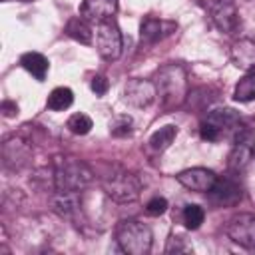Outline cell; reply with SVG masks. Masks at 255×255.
Wrapping results in <instances>:
<instances>
[{"label": "cell", "mask_w": 255, "mask_h": 255, "mask_svg": "<svg viewBox=\"0 0 255 255\" xmlns=\"http://www.w3.org/2000/svg\"><path fill=\"white\" fill-rule=\"evenodd\" d=\"M66 128H68L72 133H76V135H86V133L92 129V120H90V116H86V114H74V116L68 118Z\"/></svg>", "instance_id": "obj_24"}, {"label": "cell", "mask_w": 255, "mask_h": 255, "mask_svg": "<svg viewBox=\"0 0 255 255\" xmlns=\"http://www.w3.org/2000/svg\"><path fill=\"white\" fill-rule=\"evenodd\" d=\"M175 28H177V24L171 22V20H161V18L147 16V18H143V22L139 26V38L145 44H155V42L167 38L169 34H173Z\"/></svg>", "instance_id": "obj_11"}, {"label": "cell", "mask_w": 255, "mask_h": 255, "mask_svg": "<svg viewBox=\"0 0 255 255\" xmlns=\"http://www.w3.org/2000/svg\"><path fill=\"white\" fill-rule=\"evenodd\" d=\"M251 141H235L233 143V149L229 153V169L233 171H241L251 155Z\"/></svg>", "instance_id": "obj_22"}, {"label": "cell", "mask_w": 255, "mask_h": 255, "mask_svg": "<svg viewBox=\"0 0 255 255\" xmlns=\"http://www.w3.org/2000/svg\"><path fill=\"white\" fill-rule=\"evenodd\" d=\"M155 90L165 112L183 106L187 98V72L181 64H165L155 72Z\"/></svg>", "instance_id": "obj_1"}, {"label": "cell", "mask_w": 255, "mask_h": 255, "mask_svg": "<svg viewBox=\"0 0 255 255\" xmlns=\"http://www.w3.org/2000/svg\"><path fill=\"white\" fill-rule=\"evenodd\" d=\"M211 12V18L215 22V26L225 32V34H233L239 26V14H237V8L233 4V0H221Z\"/></svg>", "instance_id": "obj_14"}, {"label": "cell", "mask_w": 255, "mask_h": 255, "mask_svg": "<svg viewBox=\"0 0 255 255\" xmlns=\"http://www.w3.org/2000/svg\"><path fill=\"white\" fill-rule=\"evenodd\" d=\"M82 191H68V189H54V195H52V207L58 215L62 217H76L82 209V197H80Z\"/></svg>", "instance_id": "obj_13"}, {"label": "cell", "mask_w": 255, "mask_h": 255, "mask_svg": "<svg viewBox=\"0 0 255 255\" xmlns=\"http://www.w3.org/2000/svg\"><path fill=\"white\" fill-rule=\"evenodd\" d=\"M32 155V147L26 139L10 135L2 143V163L8 169H22Z\"/></svg>", "instance_id": "obj_6"}, {"label": "cell", "mask_w": 255, "mask_h": 255, "mask_svg": "<svg viewBox=\"0 0 255 255\" xmlns=\"http://www.w3.org/2000/svg\"><path fill=\"white\" fill-rule=\"evenodd\" d=\"M233 98H235L237 102H243V104L255 100V70H249V72L237 82L235 92H233Z\"/></svg>", "instance_id": "obj_19"}, {"label": "cell", "mask_w": 255, "mask_h": 255, "mask_svg": "<svg viewBox=\"0 0 255 255\" xmlns=\"http://www.w3.org/2000/svg\"><path fill=\"white\" fill-rule=\"evenodd\" d=\"M2 114L6 118H14V116H18V106L14 102H10V100H4L2 102Z\"/></svg>", "instance_id": "obj_30"}, {"label": "cell", "mask_w": 255, "mask_h": 255, "mask_svg": "<svg viewBox=\"0 0 255 255\" xmlns=\"http://www.w3.org/2000/svg\"><path fill=\"white\" fill-rule=\"evenodd\" d=\"M201 4H203V8H207V10H213L221 0H199Z\"/></svg>", "instance_id": "obj_31"}, {"label": "cell", "mask_w": 255, "mask_h": 255, "mask_svg": "<svg viewBox=\"0 0 255 255\" xmlns=\"http://www.w3.org/2000/svg\"><path fill=\"white\" fill-rule=\"evenodd\" d=\"M72 102H74V92H72L70 88L60 86V88H54V90L50 92L46 106H48L50 110H54V112H62V110L70 108Z\"/></svg>", "instance_id": "obj_20"}, {"label": "cell", "mask_w": 255, "mask_h": 255, "mask_svg": "<svg viewBox=\"0 0 255 255\" xmlns=\"http://www.w3.org/2000/svg\"><path fill=\"white\" fill-rule=\"evenodd\" d=\"M118 12V0H84L80 6V16L92 24L112 20Z\"/></svg>", "instance_id": "obj_12"}, {"label": "cell", "mask_w": 255, "mask_h": 255, "mask_svg": "<svg viewBox=\"0 0 255 255\" xmlns=\"http://www.w3.org/2000/svg\"><path fill=\"white\" fill-rule=\"evenodd\" d=\"M167 211V199L165 197H151L149 201H147V205H145V213L149 215V217H159V215H163Z\"/></svg>", "instance_id": "obj_26"}, {"label": "cell", "mask_w": 255, "mask_h": 255, "mask_svg": "<svg viewBox=\"0 0 255 255\" xmlns=\"http://www.w3.org/2000/svg\"><path fill=\"white\" fill-rule=\"evenodd\" d=\"M116 241L128 255H145L151 249V229L137 219H124L116 227Z\"/></svg>", "instance_id": "obj_2"}, {"label": "cell", "mask_w": 255, "mask_h": 255, "mask_svg": "<svg viewBox=\"0 0 255 255\" xmlns=\"http://www.w3.org/2000/svg\"><path fill=\"white\" fill-rule=\"evenodd\" d=\"M251 155H253V157H255V147H253V149H251Z\"/></svg>", "instance_id": "obj_32"}, {"label": "cell", "mask_w": 255, "mask_h": 255, "mask_svg": "<svg viewBox=\"0 0 255 255\" xmlns=\"http://www.w3.org/2000/svg\"><path fill=\"white\" fill-rule=\"evenodd\" d=\"M227 235L233 243L245 249H255V215L239 213L237 217H233L227 225Z\"/></svg>", "instance_id": "obj_7"}, {"label": "cell", "mask_w": 255, "mask_h": 255, "mask_svg": "<svg viewBox=\"0 0 255 255\" xmlns=\"http://www.w3.org/2000/svg\"><path fill=\"white\" fill-rule=\"evenodd\" d=\"M205 120H207L209 124H213V126L219 129L221 135H225V133H233V129L241 124L239 114H237L235 110H231V108H219V110H213V112H209V116H207Z\"/></svg>", "instance_id": "obj_16"}, {"label": "cell", "mask_w": 255, "mask_h": 255, "mask_svg": "<svg viewBox=\"0 0 255 255\" xmlns=\"http://www.w3.org/2000/svg\"><path fill=\"white\" fill-rule=\"evenodd\" d=\"M122 46H124V40H122V30L118 26V22L112 18V20H106V22H100L98 28H96V48H98V54L108 60V62H114L122 56Z\"/></svg>", "instance_id": "obj_5"}, {"label": "cell", "mask_w": 255, "mask_h": 255, "mask_svg": "<svg viewBox=\"0 0 255 255\" xmlns=\"http://www.w3.org/2000/svg\"><path fill=\"white\" fill-rule=\"evenodd\" d=\"M209 201L217 207H231L241 201V185L233 177H217L215 185L207 191Z\"/></svg>", "instance_id": "obj_9"}, {"label": "cell", "mask_w": 255, "mask_h": 255, "mask_svg": "<svg viewBox=\"0 0 255 255\" xmlns=\"http://www.w3.org/2000/svg\"><path fill=\"white\" fill-rule=\"evenodd\" d=\"M231 60L241 70H255V40L243 38L233 42L231 46Z\"/></svg>", "instance_id": "obj_15"}, {"label": "cell", "mask_w": 255, "mask_h": 255, "mask_svg": "<svg viewBox=\"0 0 255 255\" xmlns=\"http://www.w3.org/2000/svg\"><path fill=\"white\" fill-rule=\"evenodd\" d=\"M175 177L185 189L199 191V193H207L217 181V173L207 167H191V169L179 171Z\"/></svg>", "instance_id": "obj_10"}, {"label": "cell", "mask_w": 255, "mask_h": 255, "mask_svg": "<svg viewBox=\"0 0 255 255\" xmlns=\"http://www.w3.org/2000/svg\"><path fill=\"white\" fill-rule=\"evenodd\" d=\"M102 187L110 199L116 203H133L141 193V181L135 173L116 167L102 177Z\"/></svg>", "instance_id": "obj_3"}, {"label": "cell", "mask_w": 255, "mask_h": 255, "mask_svg": "<svg viewBox=\"0 0 255 255\" xmlns=\"http://www.w3.org/2000/svg\"><path fill=\"white\" fill-rule=\"evenodd\" d=\"M155 98H157V90L155 84L149 80L131 78L124 88V100L133 108H147L149 104H153Z\"/></svg>", "instance_id": "obj_8"}, {"label": "cell", "mask_w": 255, "mask_h": 255, "mask_svg": "<svg viewBox=\"0 0 255 255\" xmlns=\"http://www.w3.org/2000/svg\"><path fill=\"white\" fill-rule=\"evenodd\" d=\"M181 217H183L185 227L193 231V229H199V227H201V223H203V219H205V211H203V207H199V205H195V203H189V205L183 207Z\"/></svg>", "instance_id": "obj_23"}, {"label": "cell", "mask_w": 255, "mask_h": 255, "mask_svg": "<svg viewBox=\"0 0 255 255\" xmlns=\"http://www.w3.org/2000/svg\"><path fill=\"white\" fill-rule=\"evenodd\" d=\"M199 135H201V139H205V141H217V139L221 137L219 129H217L213 124H209L207 120L201 122V126H199Z\"/></svg>", "instance_id": "obj_28"}, {"label": "cell", "mask_w": 255, "mask_h": 255, "mask_svg": "<svg viewBox=\"0 0 255 255\" xmlns=\"http://www.w3.org/2000/svg\"><path fill=\"white\" fill-rule=\"evenodd\" d=\"M90 86H92V92H94L96 96H104V94L108 92V88H110V82H108V78H106V76L96 74V76L92 78Z\"/></svg>", "instance_id": "obj_29"}, {"label": "cell", "mask_w": 255, "mask_h": 255, "mask_svg": "<svg viewBox=\"0 0 255 255\" xmlns=\"http://www.w3.org/2000/svg\"><path fill=\"white\" fill-rule=\"evenodd\" d=\"M52 171H54V189L82 191L94 181V171L86 163L74 157L56 161Z\"/></svg>", "instance_id": "obj_4"}, {"label": "cell", "mask_w": 255, "mask_h": 255, "mask_svg": "<svg viewBox=\"0 0 255 255\" xmlns=\"http://www.w3.org/2000/svg\"><path fill=\"white\" fill-rule=\"evenodd\" d=\"M175 135H177V128L175 126H163V128H159L157 131L151 133L149 147L155 149V151H163V149H167L173 143Z\"/></svg>", "instance_id": "obj_21"}, {"label": "cell", "mask_w": 255, "mask_h": 255, "mask_svg": "<svg viewBox=\"0 0 255 255\" xmlns=\"http://www.w3.org/2000/svg\"><path fill=\"white\" fill-rule=\"evenodd\" d=\"M20 64L26 72H30L38 82H42L46 78V72H48V60L46 56H42L40 52H26L22 54L20 58Z\"/></svg>", "instance_id": "obj_18"}, {"label": "cell", "mask_w": 255, "mask_h": 255, "mask_svg": "<svg viewBox=\"0 0 255 255\" xmlns=\"http://www.w3.org/2000/svg\"><path fill=\"white\" fill-rule=\"evenodd\" d=\"M191 249L185 245V239L179 235H171L165 245V253H189Z\"/></svg>", "instance_id": "obj_27"}, {"label": "cell", "mask_w": 255, "mask_h": 255, "mask_svg": "<svg viewBox=\"0 0 255 255\" xmlns=\"http://www.w3.org/2000/svg\"><path fill=\"white\" fill-rule=\"evenodd\" d=\"M90 24L92 22H88L84 16H74L68 20L64 32L80 44H92V26Z\"/></svg>", "instance_id": "obj_17"}, {"label": "cell", "mask_w": 255, "mask_h": 255, "mask_svg": "<svg viewBox=\"0 0 255 255\" xmlns=\"http://www.w3.org/2000/svg\"><path fill=\"white\" fill-rule=\"evenodd\" d=\"M131 126H133V122H131L129 116H116L110 122V131L116 137H124V135H129L131 133Z\"/></svg>", "instance_id": "obj_25"}]
</instances>
